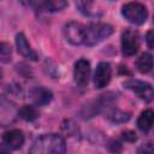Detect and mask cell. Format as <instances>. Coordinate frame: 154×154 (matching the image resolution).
<instances>
[{
  "label": "cell",
  "instance_id": "8fae6325",
  "mask_svg": "<svg viewBox=\"0 0 154 154\" xmlns=\"http://www.w3.org/2000/svg\"><path fill=\"white\" fill-rule=\"evenodd\" d=\"M2 141L6 147L11 149H19L24 143V135L20 130L13 129V130L6 131L2 135Z\"/></svg>",
  "mask_w": 154,
  "mask_h": 154
},
{
  "label": "cell",
  "instance_id": "7402d4cb",
  "mask_svg": "<svg viewBox=\"0 0 154 154\" xmlns=\"http://www.w3.org/2000/svg\"><path fill=\"white\" fill-rule=\"evenodd\" d=\"M0 154H8V152H7L4 147H1V146H0Z\"/></svg>",
  "mask_w": 154,
  "mask_h": 154
},
{
  "label": "cell",
  "instance_id": "5b68a950",
  "mask_svg": "<svg viewBox=\"0 0 154 154\" xmlns=\"http://www.w3.org/2000/svg\"><path fill=\"white\" fill-rule=\"evenodd\" d=\"M64 36L71 45L78 46L84 42V25L77 22H69L64 26Z\"/></svg>",
  "mask_w": 154,
  "mask_h": 154
},
{
  "label": "cell",
  "instance_id": "5bb4252c",
  "mask_svg": "<svg viewBox=\"0 0 154 154\" xmlns=\"http://www.w3.org/2000/svg\"><path fill=\"white\" fill-rule=\"evenodd\" d=\"M94 2L90 1H78L76 2V7L79 10L81 13H83L87 17L90 18H95V17H100L102 14L101 10H94Z\"/></svg>",
  "mask_w": 154,
  "mask_h": 154
},
{
  "label": "cell",
  "instance_id": "6da1fadb",
  "mask_svg": "<svg viewBox=\"0 0 154 154\" xmlns=\"http://www.w3.org/2000/svg\"><path fill=\"white\" fill-rule=\"evenodd\" d=\"M66 144L61 136L48 134L37 137L29 150V154H65Z\"/></svg>",
  "mask_w": 154,
  "mask_h": 154
},
{
  "label": "cell",
  "instance_id": "ffe728a7",
  "mask_svg": "<svg viewBox=\"0 0 154 154\" xmlns=\"http://www.w3.org/2000/svg\"><path fill=\"white\" fill-rule=\"evenodd\" d=\"M123 138H124L125 141H128V142H135V141L137 140L136 134H135L134 131H131V130L124 131V132H123Z\"/></svg>",
  "mask_w": 154,
  "mask_h": 154
},
{
  "label": "cell",
  "instance_id": "8992f818",
  "mask_svg": "<svg viewBox=\"0 0 154 154\" xmlns=\"http://www.w3.org/2000/svg\"><path fill=\"white\" fill-rule=\"evenodd\" d=\"M124 87L134 91L135 94H137L141 99H143L147 102H149L153 99V88L149 83H146L138 79H129L124 82Z\"/></svg>",
  "mask_w": 154,
  "mask_h": 154
},
{
  "label": "cell",
  "instance_id": "d6986e66",
  "mask_svg": "<svg viewBox=\"0 0 154 154\" xmlns=\"http://www.w3.org/2000/svg\"><path fill=\"white\" fill-rule=\"evenodd\" d=\"M137 154H153V144L148 142L140 146L137 149Z\"/></svg>",
  "mask_w": 154,
  "mask_h": 154
},
{
  "label": "cell",
  "instance_id": "44dd1931",
  "mask_svg": "<svg viewBox=\"0 0 154 154\" xmlns=\"http://www.w3.org/2000/svg\"><path fill=\"white\" fill-rule=\"evenodd\" d=\"M146 41H147L148 47L152 49V48H153V31H152V30H149V31L147 32V35H146Z\"/></svg>",
  "mask_w": 154,
  "mask_h": 154
},
{
  "label": "cell",
  "instance_id": "3957f363",
  "mask_svg": "<svg viewBox=\"0 0 154 154\" xmlns=\"http://www.w3.org/2000/svg\"><path fill=\"white\" fill-rule=\"evenodd\" d=\"M122 14L128 22L135 25H141L147 20L148 11L147 7L141 2H128L123 6Z\"/></svg>",
  "mask_w": 154,
  "mask_h": 154
},
{
  "label": "cell",
  "instance_id": "ac0fdd59",
  "mask_svg": "<svg viewBox=\"0 0 154 154\" xmlns=\"http://www.w3.org/2000/svg\"><path fill=\"white\" fill-rule=\"evenodd\" d=\"M11 47L6 42H0V61L1 63H10L11 61Z\"/></svg>",
  "mask_w": 154,
  "mask_h": 154
},
{
  "label": "cell",
  "instance_id": "ba28073f",
  "mask_svg": "<svg viewBox=\"0 0 154 154\" xmlns=\"http://www.w3.org/2000/svg\"><path fill=\"white\" fill-rule=\"evenodd\" d=\"M111 76H112L111 65L106 61L99 63V65L96 66L95 73H94V84H95V87L99 88V89L106 87L111 81Z\"/></svg>",
  "mask_w": 154,
  "mask_h": 154
},
{
  "label": "cell",
  "instance_id": "7c38bea8",
  "mask_svg": "<svg viewBox=\"0 0 154 154\" xmlns=\"http://www.w3.org/2000/svg\"><path fill=\"white\" fill-rule=\"evenodd\" d=\"M153 120H154L153 111L152 109H146L141 113V116L137 119V128L143 132H148L153 126Z\"/></svg>",
  "mask_w": 154,
  "mask_h": 154
},
{
  "label": "cell",
  "instance_id": "9c48e42d",
  "mask_svg": "<svg viewBox=\"0 0 154 154\" xmlns=\"http://www.w3.org/2000/svg\"><path fill=\"white\" fill-rule=\"evenodd\" d=\"M29 95H30L32 103L36 106H46L53 99L52 91L45 87H35L34 89L30 90Z\"/></svg>",
  "mask_w": 154,
  "mask_h": 154
},
{
  "label": "cell",
  "instance_id": "e0dca14e",
  "mask_svg": "<svg viewBox=\"0 0 154 154\" xmlns=\"http://www.w3.org/2000/svg\"><path fill=\"white\" fill-rule=\"evenodd\" d=\"M108 119L112 123L116 124H120V123H125L130 119V113L120 111V109H113L109 114H108Z\"/></svg>",
  "mask_w": 154,
  "mask_h": 154
},
{
  "label": "cell",
  "instance_id": "52a82bcc",
  "mask_svg": "<svg viewBox=\"0 0 154 154\" xmlns=\"http://www.w3.org/2000/svg\"><path fill=\"white\" fill-rule=\"evenodd\" d=\"M90 76V63L87 59H79L75 63L73 67V78L75 82L83 87L88 83Z\"/></svg>",
  "mask_w": 154,
  "mask_h": 154
},
{
  "label": "cell",
  "instance_id": "603a6c76",
  "mask_svg": "<svg viewBox=\"0 0 154 154\" xmlns=\"http://www.w3.org/2000/svg\"><path fill=\"white\" fill-rule=\"evenodd\" d=\"M1 78H2V71H1V69H0V81H1Z\"/></svg>",
  "mask_w": 154,
  "mask_h": 154
},
{
  "label": "cell",
  "instance_id": "2e32d148",
  "mask_svg": "<svg viewBox=\"0 0 154 154\" xmlns=\"http://www.w3.org/2000/svg\"><path fill=\"white\" fill-rule=\"evenodd\" d=\"M18 116H19L22 119H24L25 122H34V120L37 119L38 113H37V111H36L35 107H32V106H30V105H24V106H22V107L19 108Z\"/></svg>",
  "mask_w": 154,
  "mask_h": 154
},
{
  "label": "cell",
  "instance_id": "7a4b0ae2",
  "mask_svg": "<svg viewBox=\"0 0 154 154\" xmlns=\"http://www.w3.org/2000/svg\"><path fill=\"white\" fill-rule=\"evenodd\" d=\"M113 34V28L106 23H89L84 25V42L87 46H95L111 36Z\"/></svg>",
  "mask_w": 154,
  "mask_h": 154
},
{
  "label": "cell",
  "instance_id": "277c9868",
  "mask_svg": "<svg viewBox=\"0 0 154 154\" xmlns=\"http://www.w3.org/2000/svg\"><path fill=\"white\" fill-rule=\"evenodd\" d=\"M140 48V36L135 30L126 29L122 34V52L126 57H131L137 53Z\"/></svg>",
  "mask_w": 154,
  "mask_h": 154
},
{
  "label": "cell",
  "instance_id": "9a60e30c",
  "mask_svg": "<svg viewBox=\"0 0 154 154\" xmlns=\"http://www.w3.org/2000/svg\"><path fill=\"white\" fill-rule=\"evenodd\" d=\"M136 67L141 73H148L153 67V58L149 53H142L136 60Z\"/></svg>",
  "mask_w": 154,
  "mask_h": 154
},
{
  "label": "cell",
  "instance_id": "4fadbf2b",
  "mask_svg": "<svg viewBox=\"0 0 154 154\" xmlns=\"http://www.w3.org/2000/svg\"><path fill=\"white\" fill-rule=\"evenodd\" d=\"M34 5H37V8L45 10L47 12H58V11L64 10L67 6V2L63 0H49V1L36 2Z\"/></svg>",
  "mask_w": 154,
  "mask_h": 154
},
{
  "label": "cell",
  "instance_id": "30bf717a",
  "mask_svg": "<svg viewBox=\"0 0 154 154\" xmlns=\"http://www.w3.org/2000/svg\"><path fill=\"white\" fill-rule=\"evenodd\" d=\"M16 47H17V51L18 53L26 58V59H30V60H37V54L35 51H32V48L30 47L26 37L24 36V34L19 32L16 35Z\"/></svg>",
  "mask_w": 154,
  "mask_h": 154
}]
</instances>
